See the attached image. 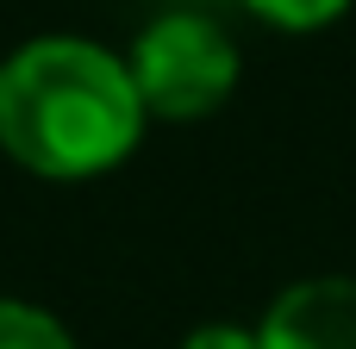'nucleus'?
<instances>
[{
    "instance_id": "39448f33",
    "label": "nucleus",
    "mask_w": 356,
    "mask_h": 349,
    "mask_svg": "<svg viewBox=\"0 0 356 349\" xmlns=\"http://www.w3.org/2000/svg\"><path fill=\"white\" fill-rule=\"evenodd\" d=\"M250 12H263L269 25H282V31H313V25H332L350 0H244Z\"/></svg>"
},
{
    "instance_id": "20e7f679",
    "label": "nucleus",
    "mask_w": 356,
    "mask_h": 349,
    "mask_svg": "<svg viewBox=\"0 0 356 349\" xmlns=\"http://www.w3.org/2000/svg\"><path fill=\"white\" fill-rule=\"evenodd\" d=\"M0 349H75L69 331L38 312V306H19V300H0Z\"/></svg>"
},
{
    "instance_id": "f03ea898",
    "label": "nucleus",
    "mask_w": 356,
    "mask_h": 349,
    "mask_svg": "<svg viewBox=\"0 0 356 349\" xmlns=\"http://www.w3.org/2000/svg\"><path fill=\"white\" fill-rule=\"evenodd\" d=\"M125 69H131V87H138L144 112H163V119H207L238 87V50H232V37L213 19H200V12L156 19L138 37V50H131Z\"/></svg>"
},
{
    "instance_id": "7ed1b4c3",
    "label": "nucleus",
    "mask_w": 356,
    "mask_h": 349,
    "mask_svg": "<svg viewBox=\"0 0 356 349\" xmlns=\"http://www.w3.org/2000/svg\"><path fill=\"white\" fill-rule=\"evenodd\" d=\"M257 349H356V281L319 275V281L288 287L269 306Z\"/></svg>"
},
{
    "instance_id": "423d86ee",
    "label": "nucleus",
    "mask_w": 356,
    "mask_h": 349,
    "mask_svg": "<svg viewBox=\"0 0 356 349\" xmlns=\"http://www.w3.org/2000/svg\"><path fill=\"white\" fill-rule=\"evenodd\" d=\"M181 349H257V331H238V325H207V331H194Z\"/></svg>"
},
{
    "instance_id": "f257e3e1",
    "label": "nucleus",
    "mask_w": 356,
    "mask_h": 349,
    "mask_svg": "<svg viewBox=\"0 0 356 349\" xmlns=\"http://www.w3.org/2000/svg\"><path fill=\"white\" fill-rule=\"evenodd\" d=\"M144 100L131 69L81 37H38L0 69V150L31 175H100L131 156Z\"/></svg>"
}]
</instances>
